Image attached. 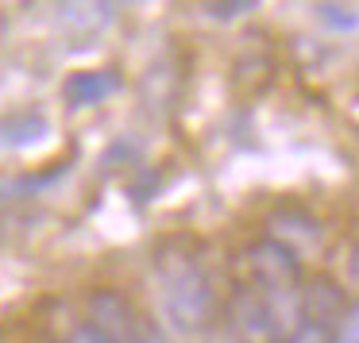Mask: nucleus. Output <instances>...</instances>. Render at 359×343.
<instances>
[{
  "mask_svg": "<svg viewBox=\"0 0 359 343\" xmlns=\"http://www.w3.org/2000/svg\"><path fill=\"white\" fill-rule=\"evenodd\" d=\"M151 278H155L158 309L174 332L209 335L217 328V286H212V274L194 239L174 235V239L158 243L155 258H151Z\"/></svg>",
  "mask_w": 359,
  "mask_h": 343,
  "instance_id": "nucleus-1",
  "label": "nucleus"
},
{
  "mask_svg": "<svg viewBox=\"0 0 359 343\" xmlns=\"http://www.w3.org/2000/svg\"><path fill=\"white\" fill-rule=\"evenodd\" d=\"M228 328L240 335L243 343H282V328L274 316L271 301L259 286L240 281L228 297Z\"/></svg>",
  "mask_w": 359,
  "mask_h": 343,
  "instance_id": "nucleus-2",
  "label": "nucleus"
},
{
  "mask_svg": "<svg viewBox=\"0 0 359 343\" xmlns=\"http://www.w3.org/2000/svg\"><path fill=\"white\" fill-rule=\"evenodd\" d=\"M243 270H248V281L259 289H302V258L297 251H290L286 243L278 239H259L243 251Z\"/></svg>",
  "mask_w": 359,
  "mask_h": 343,
  "instance_id": "nucleus-3",
  "label": "nucleus"
},
{
  "mask_svg": "<svg viewBox=\"0 0 359 343\" xmlns=\"http://www.w3.org/2000/svg\"><path fill=\"white\" fill-rule=\"evenodd\" d=\"M86 309H89V324L101 335H109L112 343H140L143 316L132 309V301L124 293H116V289H93Z\"/></svg>",
  "mask_w": 359,
  "mask_h": 343,
  "instance_id": "nucleus-4",
  "label": "nucleus"
},
{
  "mask_svg": "<svg viewBox=\"0 0 359 343\" xmlns=\"http://www.w3.org/2000/svg\"><path fill=\"white\" fill-rule=\"evenodd\" d=\"M344 312H348V297H344V289L336 286V281L328 278H313L305 281L302 289V316L305 324H320V328H332L344 320Z\"/></svg>",
  "mask_w": 359,
  "mask_h": 343,
  "instance_id": "nucleus-5",
  "label": "nucleus"
},
{
  "mask_svg": "<svg viewBox=\"0 0 359 343\" xmlns=\"http://www.w3.org/2000/svg\"><path fill=\"white\" fill-rule=\"evenodd\" d=\"M116 89H120L116 70H78L62 81V101L70 108H93V104L109 101Z\"/></svg>",
  "mask_w": 359,
  "mask_h": 343,
  "instance_id": "nucleus-6",
  "label": "nucleus"
},
{
  "mask_svg": "<svg viewBox=\"0 0 359 343\" xmlns=\"http://www.w3.org/2000/svg\"><path fill=\"white\" fill-rule=\"evenodd\" d=\"M47 132H50V120L39 108H20L0 116V147L4 150H24L32 143L47 139Z\"/></svg>",
  "mask_w": 359,
  "mask_h": 343,
  "instance_id": "nucleus-7",
  "label": "nucleus"
},
{
  "mask_svg": "<svg viewBox=\"0 0 359 343\" xmlns=\"http://www.w3.org/2000/svg\"><path fill=\"white\" fill-rule=\"evenodd\" d=\"M116 20V4H58V24L78 39H97Z\"/></svg>",
  "mask_w": 359,
  "mask_h": 343,
  "instance_id": "nucleus-8",
  "label": "nucleus"
},
{
  "mask_svg": "<svg viewBox=\"0 0 359 343\" xmlns=\"http://www.w3.org/2000/svg\"><path fill=\"white\" fill-rule=\"evenodd\" d=\"M271 239L286 243L290 251L297 247H317L320 243V224L302 209H282L271 216Z\"/></svg>",
  "mask_w": 359,
  "mask_h": 343,
  "instance_id": "nucleus-9",
  "label": "nucleus"
},
{
  "mask_svg": "<svg viewBox=\"0 0 359 343\" xmlns=\"http://www.w3.org/2000/svg\"><path fill=\"white\" fill-rule=\"evenodd\" d=\"M313 12H317V24L328 27V31H336V35L359 31V8L355 4H317Z\"/></svg>",
  "mask_w": 359,
  "mask_h": 343,
  "instance_id": "nucleus-10",
  "label": "nucleus"
},
{
  "mask_svg": "<svg viewBox=\"0 0 359 343\" xmlns=\"http://www.w3.org/2000/svg\"><path fill=\"white\" fill-rule=\"evenodd\" d=\"M259 4L255 0H232V4H201V12L209 20H220V24H232V20L248 16V12H255Z\"/></svg>",
  "mask_w": 359,
  "mask_h": 343,
  "instance_id": "nucleus-11",
  "label": "nucleus"
},
{
  "mask_svg": "<svg viewBox=\"0 0 359 343\" xmlns=\"http://www.w3.org/2000/svg\"><path fill=\"white\" fill-rule=\"evenodd\" d=\"M336 343H359V301L348 304L344 320L336 324Z\"/></svg>",
  "mask_w": 359,
  "mask_h": 343,
  "instance_id": "nucleus-12",
  "label": "nucleus"
},
{
  "mask_svg": "<svg viewBox=\"0 0 359 343\" xmlns=\"http://www.w3.org/2000/svg\"><path fill=\"white\" fill-rule=\"evenodd\" d=\"M286 343H336V332L332 328H320V324H302Z\"/></svg>",
  "mask_w": 359,
  "mask_h": 343,
  "instance_id": "nucleus-13",
  "label": "nucleus"
},
{
  "mask_svg": "<svg viewBox=\"0 0 359 343\" xmlns=\"http://www.w3.org/2000/svg\"><path fill=\"white\" fill-rule=\"evenodd\" d=\"M66 343H112V340H109V335H101V332H97V328L86 320V324L74 328V335H70Z\"/></svg>",
  "mask_w": 359,
  "mask_h": 343,
  "instance_id": "nucleus-14",
  "label": "nucleus"
},
{
  "mask_svg": "<svg viewBox=\"0 0 359 343\" xmlns=\"http://www.w3.org/2000/svg\"><path fill=\"white\" fill-rule=\"evenodd\" d=\"M209 343H243V340L232 332V328H220V324H217V328L209 332Z\"/></svg>",
  "mask_w": 359,
  "mask_h": 343,
  "instance_id": "nucleus-15",
  "label": "nucleus"
},
{
  "mask_svg": "<svg viewBox=\"0 0 359 343\" xmlns=\"http://www.w3.org/2000/svg\"><path fill=\"white\" fill-rule=\"evenodd\" d=\"M348 278L359 286V239L351 243V251H348Z\"/></svg>",
  "mask_w": 359,
  "mask_h": 343,
  "instance_id": "nucleus-16",
  "label": "nucleus"
},
{
  "mask_svg": "<svg viewBox=\"0 0 359 343\" xmlns=\"http://www.w3.org/2000/svg\"><path fill=\"white\" fill-rule=\"evenodd\" d=\"M43 343H66V340H43Z\"/></svg>",
  "mask_w": 359,
  "mask_h": 343,
  "instance_id": "nucleus-17",
  "label": "nucleus"
}]
</instances>
